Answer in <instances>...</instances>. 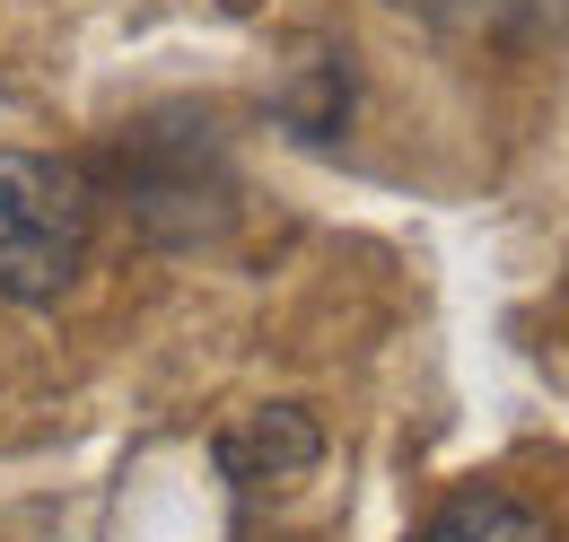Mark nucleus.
<instances>
[{"label":"nucleus","instance_id":"1","mask_svg":"<svg viewBox=\"0 0 569 542\" xmlns=\"http://www.w3.org/2000/svg\"><path fill=\"white\" fill-rule=\"evenodd\" d=\"M97 184L71 158L44 149H0V298L9 307H53L88 263Z\"/></svg>","mask_w":569,"mask_h":542},{"label":"nucleus","instance_id":"2","mask_svg":"<svg viewBox=\"0 0 569 542\" xmlns=\"http://www.w3.org/2000/svg\"><path fill=\"white\" fill-rule=\"evenodd\" d=\"M202 132H211V123H202ZM202 132H176V167H167V132H158V123L123 140L132 219H141L149 237H167V245H193V237H211L219 219H228V167H219V149Z\"/></svg>","mask_w":569,"mask_h":542},{"label":"nucleus","instance_id":"3","mask_svg":"<svg viewBox=\"0 0 569 542\" xmlns=\"http://www.w3.org/2000/svg\"><path fill=\"white\" fill-rule=\"evenodd\" d=\"M211 464L237 490H281V481H307L325 464V429H316L307 403H263L211 438Z\"/></svg>","mask_w":569,"mask_h":542},{"label":"nucleus","instance_id":"4","mask_svg":"<svg viewBox=\"0 0 569 542\" xmlns=\"http://www.w3.org/2000/svg\"><path fill=\"white\" fill-rule=\"evenodd\" d=\"M421 9L438 36L482 44V53H535L569 36V0H421Z\"/></svg>","mask_w":569,"mask_h":542},{"label":"nucleus","instance_id":"5","mask_svg":"<svg viewBox=\"0 0 569 542\" xmlns=\"http://www.w3.org/2000/svg\"><path fill=\"white\" fill-rule=\"evenodd\" d=\"M421 542H561V534L526 499H508V490H456L421 525Z\"/></svg>","mask_w":569,"mask_h":542},{"label":"nucleus","instance_id":"6","mask_svg":"<svg viewBox=\"0 0 569 542\" xmlns=\"http://www.w3.org/2000/svg\"><path fill=\"white\" fill-rule=\"evenodd\" d=\"M342 114H351V70L333 62V53H316V79H307V97L289 106V123H298L307 140H333Z\"/></svg>","mask_w":569,"mask_h":542},{"label":"nucleus","instance_id":"7","mask_svg":"<svg viewBox=\"0 0 569 542\" xmlns=\"http://www.w3.org/2000/svg\"><path fill=\"white\" fill-rule=\"evenodd\" d=\"M228 9H254V0H228Z\"/></svg>","mask_w":569,"mask_h":542}]
</instances>
